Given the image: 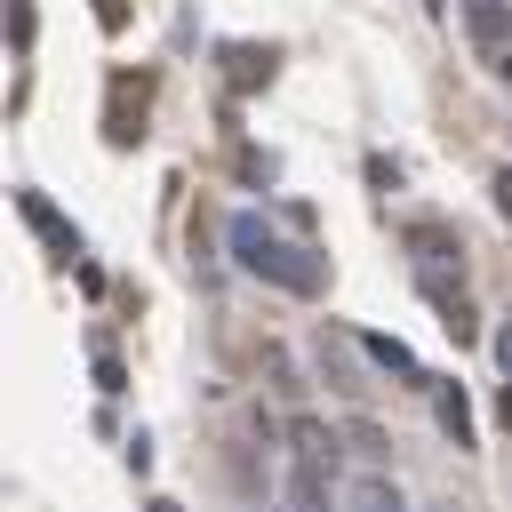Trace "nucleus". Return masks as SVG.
I'll return each instance as SVG.
<instances>
[{
  "label": "nucleus",
  "instance_id": "1",
  "mask_svg": "<svg viewBox=\"0 0 512 512\" xmlns=\"http://www.w3.org/2000/svg\"><path fill=\"white\" fill-rule=\"evenodd\" d=\"M232 256H240L248 272H264V280L296 288V296H312V288H320V264H312L304 248H288L272 224H256V216H232Z\"/></svg>",
  "mask_w": 512,
  "mask_h": 512
},
{
  "label": "nucleus",
  "instance_id": "2",
  "mask_svg": "<svg viewBox=\"0 0 512 512\" xmlns=\"http://www.w3.org/2000/svg\"><path fill=\"white\" fill-rule=\"evenodd\" d=\"M464 24H472V40H480V48H496V56H504V40H512V8H504V0H464Z\"/></svg>",
  "mask_w": 512,
  "mask_h": 512
},
{
  "label": "nucleus",
  "instance_id": "3",
  "mask_svg": "<svg viewBox=\"0 0 512 512\" xmlns=\"http://www.w3.org/2000/svg\"><path fill=\"white\" fill-rule=\"evenodd\" d=\"M288 496H296V512H328V464L296 456V472H288Z\"/></svg>",
  "mask_w": 512,
  "mask_h": 512
},
{
  "label": "nucleus",
  "instance_id": "4",
  "mask_svg": "<svg viewBox=\"0 0 512 512\" xmlns=\"http://www.w3.org/2000/svg\"><path fill=\"white\" fill-rule=\"evenodd\" d=\"M288 440H296V456H312V464H328V472H336V432H328L320 416H296V424H288Z\"/></svg>",
  "mask_w": 512,
  "mask_h": 512
},
{
  "label": "nucleus",
  "instance_id": "5",
  "mask_svg": "<svg viewBox=\"0 0 512 512\" xmlns=\"http://www.w3.org/2000/svg\"><path fill=\"white\" fill-rule=\"evenodd\" d=\"M432 408H440V432H448L456 448H472V408H464V392H456V384H440V400H432Z\"/></svg>",
  "mask_w": 512,
  "mask_h": 512
},
{
  "label": "nucleus",
  "instance_id": "6",
  "mask_svg": "<svg viewBox=\"0 0 512 512\" xmlns=\"http://www.w3.org/2000/svg\"><path fill=\"white\" fill-rule=\"evenodd\" d=\"M352 512H400V488H392L384 472H368V480L352 488Z\"/></svg>",
  "mask_w": 512,
  "mask_h": 512
},
{
  "label": "nucleus",
  "instance_id": "7",
  "mask_svg": "<svg viewBox=\"0 0 512 512\" xmlns=\"http://www.w3.org/2000/svg\"><path fill=\"white\" fill-rule=\"evenodd\" d=\"M368 352H376V360H384V368H392V376H416V360H408V352H400V344H384V336H368Z\"/></svg>",
  "mask_w": 512,
  "mask_h": 512
},
{
  "label": "nucleus",
  "instance_id": "8",
  "mask_svg": "<svg viewBox=\"0 0 512 512\" xmlns=\"http://www.w3.org/2000/svg\"><path fill=\"white\" fill-rule=\"evenodd\" d=\"M496 368H504V376H512V320H504V328H496Z\"/></svg>",
  "mask_w": 512,
  "mask_h": 512
},
{
  "label": "nucleus",
  "instance_id": "9",
  "mask_svg": "<svg viewBox=\"0 0 512 512\" xmlns=\"http://www.w3.org/2000/svg\"><path fill=\"white\" fill-rule=\"evenodd\" d=\"M496 208H504V216H512V168H504V176H496Z\"/></svg>",
  "mask_w": 512,
  "mask_h": 512
},
{
  "label": "nucleus",
  "instance_id": "10",
  "mask_svg": "<svg viewBox=\"0 0 512 512\" xmlns=\"http://www.w3.org/2000/svg\"><path fill=\"white\" fill-rule=\"evenodd\" d=\"M496 416H504V424H512V384H504V400H496Z\"/></svg>",
  "mask_w": 512,
  "mask_h": 512
},
{
  "label": "nucleus",
  "instance_id": "11",
  "mask_svg": "<svg viewBox=\"0 0 512 512\" xmlns=\"http://www.w3.org/2000/svg\"><path fill=\"white\" fill-rule=\"evenodd\" d=\"M496 72H504V80H512V48H504V56H496Z\"/></svg>",
  "mask_w": 512,
  "mask_h": 512
},
{
  "label": "nucleus",
  "instance_id": "12",
  "mask_svg": "<svg viewBox=\"0 0 512 512\" xmlns=\"http://www.w3.org/2000/svg\"><path fill=\"white\" fill-rule=\"evenodd\" d=\"M152 512H176V504H152Z\"/></svg>",
  "mask_w": 512,
  "mask_h": 512
}]
</instances>
